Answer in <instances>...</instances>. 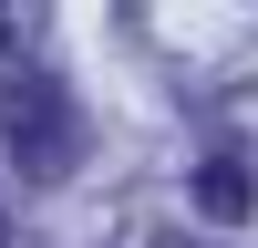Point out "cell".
<instances>
[{
	"mask_svg": "<svg viewBox=\"0 0 258 248\" xmlns=\"http://www.w3.org/2000/svg\"><path fill=\"white\" fill-rule=\"evenodd\" d=\"M0 135L21 145V165H62L73 155V103L21 73V83H0Z\"/></svg>",
	"mask_w": 258,
	"mask_h": 248,
	"instance_id": "1",
	"label": "cell"
},
{
	"mask_svg": "<svg viewBox=\"0 0 258 248\" xmlns=\"http://www.w3.org/2000/svg\"><path fill=\"white\" fill-rule=\"evenodd\" d=\"M197 207H207V217H248V207H258L248 165H238V155H207V165H197Z\"/></svg>",
	"mask_w": 258,
	"mask_h": 248,
	"instance_id": "2",
	"label": "cell"
},
{
	"mask_svg": "<svg viewBox=\"0 0 258 248\" xmlns=\"http://www.w3.org/2000/svg\"><path fill=\"white\" fill-rule=\"evenodd\" d=\"M155 248H197V238H155Z\"/></svg>",
	"mask_w": 258,
	"mask_h": 248,
	"instance_id": "4",
	"label": "cell"
},
{
	"mask_svg": "<svg viewBox=\"0 0 258 248\" xmlns=\"http://www.w3.org/2000/svg\"><path fill=\"white\" fill-rule=\"evenodd\" d=\"M0 52H11V11H0Z\"/></svg>",
	"mask_w": 258,
	"mask_h": 248,
	"instance_id": "3",
	"label": "cell"
}]
</instances>
